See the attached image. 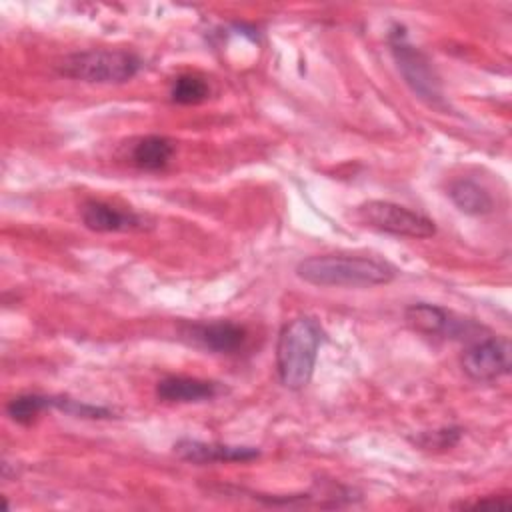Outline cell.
<instances>
[{"instance_id": "cell-1", "label": "cell", "mask_w": 512, "mask_h": 512, "mask_svg": "<svg viewBox=\"0 0 512 512\" xmlns=\"http://www.w3.org/2000/svg\"><path fill=\"white\" fill-rule=\"evenodd\" d=\"M396 272L398 270L382 258L358 254L310 256L296 266V276L314 286L368 288L392 282Z\"/></svg>"}, {"instance_id": "cell-2", "label": "cell", "mask_w": 512, "mask_h": 512, "mask_svg": "<svg viewBox=\"0 0 512 512\" xmlns=\"http://www.w3.org/2000/svg\"><path fill=\"white\" fill-rule=\"evenodd\" d=\"M324 330L312 316L292 318L278 334L276 370L284 388H304L316 368Z\"/></svg>"}, {"instance_id": "cell-3", "label": "cell", "mask_w": 512, "mask_h": 512, "mask_svg": "<svg viewBox=\"0 0 512 512\" xmlns=\"http://www.w3.org/2000/svg\"><path fill=\"white\" fill-rule=\"evenodd\" d=\"M142 68L140 56L130 50L94 48L64 56L56 70L60 76L88 84H124Z\"/></svg>"}, {"instance_id": "cell-4", "label": "cell", "mask_w": 512, "mask_h": 512, "mask_svg": "<svg viewBox=\"0 0 512 512\" xmlns=\"http://www.w3.org/2000/svg\"><path fill=\"white\" fill-rule=\"evenodd\" d=\"M390 48L396 60V66L404 78V82L410 86V90L422 98L426 104L434 108H446L440 80L426 58L418 48L408 44L406 34L402 28L392 30L390 34Z\"/></svg>"}, {"instance_id": "cell-5", "label": "cell", "mask_w": 512, "mask_h": 512, "mask_svg": "<svg viewBox=\"0 0 512 512\" xmlns=\"http://www.w3.org/2000/svg\"><path fill=\"white\" fill-rule=\"evenodd\" d=\"M356 218L380 232L404 238H430L436 234V224L420 212L388 200H368L356 208Z\"/></svg>"}, {"instance_id": "cell-6", "label": "cell", "mask_w": 512, "mask_h": 512, "mask_svg": "<svg viewBox=\"0 0 512 512\" xmlns=\"http://www.w3.org/2000/svg\"><path fill=\"white\" fill-rule=\"evenodd\" d=\"M462 370L476 382H490L506 376L512 366V346L504 336H488L476 340L462 352Z\"/></svg>"}, {"instance_id": "cell-7", "label": "cell", "mask_w": 512, "mask_h": 512, "mask_svg": "<svg viewBox=\"0 0 512 512\" xmlns=\"http://www.w3.org/2000/svg\"><path fill=\"white\" fill-rule=\"evenodd\" d=\"M404 320L414 332L444 338H460L470 334V330L478 328L474 322L456 318L452 312L428 302L410 304L404 310Z\"/></svg>"}, {"instance_id": "cell-8", "label": "cell", "mask_w": 512, "mask_h": 512, "mask_svg": "<svg viewBox=\"0 0 512 512\" xmlns=\"http://www.w3.org/2000/svg\"><path fill=\"white\" fill-rule=\"evenodd\" d=\"M82 222L94 232H142L154 226V222L144 214L118 210L100 200H90L82 206Z\"/></svg>"}, {"instance_id": "cell-9", "label": "cell", "mask_w": 512, "mask_h": 512, "mask_svg": "<svg viewBox=\"0 0 512 512\" xmlns=\"http://www.w3.org/2000/svg\"><path fill=\"white\" fill-rule=\"evenodd\" d=\"M174 454L184 462L214 464V462H248L258 458L260 450L254 446L180 438L178 442H174Z\"/></svg>"}, {"instance_id": "cell-10", "label": "cell", "mask_w": 512, "mask_h": 512, "mask_svg": "<svg viewBox=\"0 0 512 512\" xmlns=\"http://www.w3.org/2000/svg\"><path fill=\"white\" fill-rule=\"evenodd\" d=\"M194 344L216 352V354H234L246 342L244 326L230 322V320H216V322H200L190 324L184 332Z\"/></svg>"}, {"instance_id": "cell-11", "label": "cell", "mask_w": 512, "mask_h": 512, "mask_svg": "<svg viewBox=\"0 0 512 512\" xmlns=\"http://www.w3.org/2000/svg\"><path fill=\"white\" fill-rule=\"evenodd\" d=\"M220 392H222V386L218 382L192 378V376H166L156 384V396L162 402H172V404L206 402L216 398Z\"/></svg>"}, {"instance_id": "cell-12", "label": "cell", "mask_w": 512, "mask_h": 512, "mask_svg": "<svg viewBox=\"0 0 512 512\" xmlns=\"http://www.w3.org/2000/svg\"><path fill=\"white\" fill-rule=\"evenodd\" d=\"M174 152H176V146L170 138L150 134V136L136 140V144L132 146L130 158L136 168L146 170V172H158L168 166Z\"/></svg>"}, {"instance_id": "cell-13", "label": "cell", "mask_w": 512, "mask_h": 512, "mask_svg": "<svg viewBox=\"0 0 512 512\" xmlns=\"http://www.w3.org/2000/svg\"><path fill=\"white\" fill-rule=\"evenodd\" d=\"M448 196L454 202V206L468 216L488 214L492 212V206H494L490 192L470 178L454 180L448 188Z\"/></svg>"}, {"instance_id": "cell-14", "label": "cell", "mask_w": 512, "mask_h": 512, "mask_svg": "<svg viewBox=\"0 0 512 512\" xmlns=\"http://www.w3.org/2000/svg\"><path fill=\"white\" fill-rule=\"evenodd\" d=\"M46 408H52V396L42 394H20L6 404L8 416L22 426L32 424Z\"/></svg>"}, {"instance_id": "cell-15", "label": "cell", "mask_w": 512, "mask_h": 512, "mask_svg": "<svg viewBox=\"0 0 512 512\" xmlns=\"http://www.w3.org/2000/svg\"><path fill=\"white\" fill-rule=\"evenodd\" d=\"M208 94V82L196 74H180L170 86V98L176 104H200L208 98Z\"/></svg>"}, {"instance_id": "cell-16", "label": "cell", "mask_w": 512, "mask_h": 512, "mask_svg": "<svg viewBox=\"0 0 512 512\" xmlns=\"http://www.w3.org/2000/svg\"><path fill=\"white\" fill-rule=\"evenodd\" d=\"M52 408L74 416V418H92V420H102V418H112L114 410L106 406H96L88 402H80L68 396H52Z\"/></svg>"}, {"instance_id": "cell-17", "label": "cell", "mask_w": 512, "mask_h": 512, "mask_svg": "<svg viewBox=\"0 0 512 512\" xmlns=\"http://www.w3.org/2000/svg\"><path fill=\"white\" fill-rule=\"evenodd\" d=\"M460 438H462V428L446 426V428H438V430L420 432L418 436L412 438V442L424 450H450L458 444Z\"/></svg>"}, {"instance_id": "cell-18", "label": "cell", "mask_w": 512, "mask_h": 512, "mask_svg": "<svg viewBox=\"0 0 512 512\" xmlns=\"http://www.w3.org/2000/svg\"><path fill=\"white\" fill-rule=\"evenodd\" d=\"M462 506H466V508H480V506H496V508H500V506H510V496H500V494L486 496V498H478L472 504H462Z\"/></svg>"}]
</instances>
